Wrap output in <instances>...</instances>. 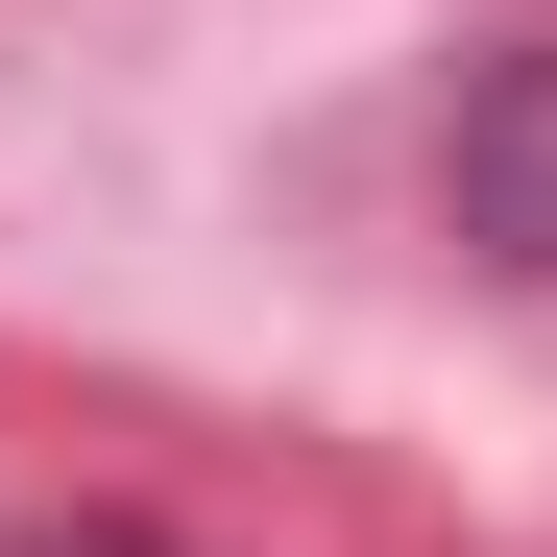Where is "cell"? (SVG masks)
<instances>
[{
    "label": "cell",
    "instance_id": "1",
    "mask_svg": "<svg viewBox=\"0 0 557 557\" xmlns=\"http://www.w3.org/2000/svg\"><path fill=\"white\" fill-rule=\"evenodd\" d=\"M436 195H460V243H485V267H533V292H557V25H509V49L436 98Z\"/></svg>",
    "mask_w": 557,
    "mask_h": 557
}]
</instances>
